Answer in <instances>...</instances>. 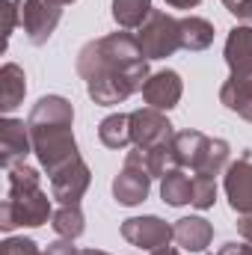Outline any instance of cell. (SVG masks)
Segmentation results:
<instances>
[{
	"instance_id": "20",
	"label": "cell",
	"mask_w": 252,
	"mask_h": 255,
	"mask_svg": "<svg viewBox=\"0 0 252 255\" xmlns=\"http://www.w3.org/2000/svg\"><path fill=\"white\" fill-rule=\"evenodd\" d=\"M98 139L107 145V148H127L133 142L130 136V113H113L107 119H101L98 125Z\"/></svg>"
},
{
	"instance_id": "15",
	"label": "cell",
	"mask_w": 252,
	"mask_h": 255,
	"mask_svg": "<svg viewBox=\"0 0 252 255\" xmlns=\"http://www.w3.org/2000/svg\"><path fill=\"white\" fill-rule=\"evenodd\" d=\"M220 101L226 110L252 122V74H229V80L220 86Z\"/></svg>"
},
{
	"instance_id": "30",
	"label": "cell",
	"mask_w": 252,
	"mask_h": 255,
	"mask_svg": "<svg viewBox=\"0 0 252 255\" xmlns=\"http://www.w3.org/2000/svg\"><path fill=\"white\" fill-rule=\"evenodd\" d=\"M172 9H193V6H199L202 0H166Z\"/></svg>"
},
{
	"instance_id": "8",
	"label": "cell",
	"mask_w": 252,
	"mask_h": 255,
	"mask_svg": "<svg viewBox=\"0 0 252 255\" xmlns=\"http://www.w3.org/2000/svg\"><path fill=\"white\" fill-rule=\"evenodd\" d=\"M48 178H51V196L60 205H80V199L86 196L89 184H92V172H89V166L80 154L71 157L68 163H63Z\"/></svg>"
},
{
	"instance_id": "17",
	"label": "cell",
	"mask_w": 252,
	"mask_h": 255,
	"mask_svg": "<svg viewBox=\"0 0 252 255\" xmlns=\"http://www.w3.org/2000/svg\"><path fill=\"white\" fill-rule=\"evenodd\" d=\"M27 95V74L18 63H3L0 68V110L12 113Z\"/></svg>"
},
{
	"instance_id": "34",
	"label": "cell",
	"mask_w": 252,
	"mask_h": 255,
	"mask_svg": "<svg viewBox=\"0 0 252 255\" xmlns=\"http://www.w3.org/2000/svg\"><path fill=\"white\" fill-rule=\"evenodd\" d=\"M229 3H235V0H223V6H229Z\"/></svg>"
},
{
	"instance_id": "26",
	"label": "cell",
	"mask_w": 252,
	"mask_h": 255,
	"mask_svg": "<svg viewBox=\"0 0 252 255\" xmlns=\"http://www.w3.org/2000/svg\"><path fill=\"white\" fill-rule=\"evenodd\" d=\"M226 9H229L241 24H250L252 27V0H235V3H229Z\"/></svg>"
},
{
	"instance_id": "7",
	"label": "cell",
	"mask_w": 252,
	"mask_h": 255,
	"mask_svg": "<svg viewBox=\"0 0 252 255\" xmlns=\"http://www.w3.org/2000/svg\"><path fill=\"white\" fill-rule=\"evenodd\" d=\"M122 238H125L130 247L136 250H160V247H169V241H175V226H169L166 220L154 217V214H145V217H130L122 223Z\"/></svg>"
},
{
	"instance_id": "11",
	"label": "cell",
	"mask_w": 252,
	"mask_h": 255,
	"mask_svg": "<svg viewBox=\"0 0 252 255\" xmlns=\"http://www.w3.org/2000/svg\"><path fill=\"white\" fill-rule=\"evenodd\" d=\"M130 136H133V148H154V145L172 142L175 130L160 110L139 107L130 113Z\"/></svg>"
},
{
	"instance_id": "27",
	"label": "cell",
	"mask_w": 252,
	"mask_h": 255,
	"mask_svg": "<svg viewBox=\"0 0 252 255\" xmlns=\"http://www.w3.org/2000/svg\"><path fill=\"white\" fill-rule=\"evenodd\" d=\"M80 250L74 247V241H68V238H60V241H54V244H48V250L42 255H77Z\"/></svg>"
},
{
	"instance_id": "25",
	"label": "cell",
	"mask_w": 252,
	"mask_h": 255,
	"mask_svg": "<svg viewBox=\"0 0 252 255\" xmlns=\"http://www.w3.org/2000/svg\"><path fill=\"white\" fill-rule=\"evenodd\" d=\"M15 27H18V9H15V0H3V48L9 45Z\"/></svg>"
},
{
	"instance_id": "18",
	"label": "cell",
	"mask_w": 252,
	"mask_h": 255,
	"mask_svg": "<svg viewBox=\"0 0 252 255\" xmlns=\"http://www.w3.org/2000/svg\"><path fill=\"white\" fill-rule=\"evenodd\" d=\"M160 199L172 208H181L193 202V175L181 166H172L163 178H160Z\"/></svg>"
},
{
	"instance_id": "16",
	"label": "cell",
	"mask_w": 252,
	"mask_h": 255,
	"mask_svg": "<svg viewBox=\"0 0 252 255\" xmlns=\"http://www.w3.org/2000/svg\"><path fill=\"white\" fill-rule=\"evenodd\" d=\"M214 241V226L205 217H181L175 220V244L187 253H205Z\"/></svg>"
},
{
	"instance_id": "13",
	"label": "cell",
	"mask_w": 252,
	"mask_h": 255,
	"mask_svg": "<svg viewBox=\"0 0 252 255\" xmlns=\"http://www.w3.org/2000/svg\"><path fill=\"white\" fill-rule=\"evenodd\" d=\"M181 95H184V80H181V74L172 71V68H160V71H154V74L145 80V86H142V98H145V104L154 107V110H160V113L178 107Z\"/></svg>"
},
{
	"instance_id": "31",
	"label": "cell",
	"mask_w": 252,
	"mask_h": 255,
	"mask_svg": "<svg viewBox=\"0 0 252 255\" xmlns=\"http://www.w3.org/2000/svg\"><path fill=\"white\" fill-rule=\"evenodd\" d=\"M151 255H181V253H178L175 247H160V250H154Z\"/></svg>"
},
{
	"instance_id": "21",
	"label": "cell",
	"mask_w": 252,
	"mask_h": 255,
	"mask_svg": "<svg viewBox=\"0 0 252 255\" xmlns=\"http://www.w3.org/2000/svg\"><path fill=\"white\" fill-rule=\"evenodd\" d=\"M151 12V0H113V21L122 30H139Z\"/></svg>"
},
{
	"instance_id": "1",
	"label": "cell",
	"mask_w": 252,
	"mask_h": 255,
	"mask_svg": "<svg viewBox=\"0 0 252 255\" xmlns=\"http://www.w3.org/2000/svg\"><path fill=\"white\" fill-rule=\"evenodd\" d=\"M77 74L86 80L89 98L101 107L125 104L151 77L148 60L130 33H107L86 42L77 51Z\"/></svg>"
},
{
	"instance_id": "32",
	"label": "cell",
	"mask_w": 252,
	"mask_h": 255,
	"mask_svg": "<svg viewBox=\"0 0 252 255\" xmlns=\"http://www.w3.org/2000/svg\"><path fill=\"white\" fill-rule=\"evenodd\" d=\"M77 255H110V253H104V250H80Z\"/></svg>"
},
{
	"instance_id": "14",
	"label": "cell",
	"mask_w": 252,
	"mask_h": 255,
	"mask_svg": "<svg viewBox=\"0 0 252 255\" xmlns=\"http://www.w3.org/2000/svg\"><path fill=\"white\" fill-rule=\"evenodd\" d=\"M223 57H226V63L232 68V74H252V27L250 24H238V27L229 30Z\"/></svg>"
},
{
	"instance_id": "10",
	"label": "cell",
	"mask_w": 252,
	"mask_h": 255,
	"mask_svg": "<svg viewBox=\"0 0 252 255\" xmlns=\"http://www.w3.org/2000/svg\"><path fill=\"white\" fill-rule=\"evenodd\" d=\"M223 190L235 214H252V151L244 148L235 163L223 172Z\"/></svg>"
},
{
	"instance_id": "29",
	"label": "cell",
	"mask_w": 252,
	"mask_h": 255,
	"mask_svg": "<svg viewBox=\"0 0 252 255\" xmlns=\"http://www.w3.org/2000/svg\"><path fill=\"white\" fill-rule=\"evenodd\" d=\"M238 235L244 241H252V214H238Z\"/></svg>"
},
{
	"instance_id": "9",
	"label": "cell",
	"mask_w": 252,
	"mask_h": 255,
	"mask_svg": "<svg viewBox=\"0 0 252 255\" xmlns=\"http://www.w3.org/2000/svg\"><path fill=\"white\" fill-rule=\"evenodd\" d=\"M148 190H151V175L148 169L136 160L133 151L125 154V166L119 169V175L113 178V199L125 208H133L139 202L148 199Z\"/></svg>"
},
{
	"instance_id": "22",
	"label": "cell",
	"mask_w": 252,
	"mask_h": 255,
	"mask_svg": "<svg viewBox=\"0 0 252 255\" xmlns=\"http://www.w3.org/2000/svg\"><path fill=\"white\" fill-rule=\"evenodd\" d=\"M51 226L60 238H68V241H77L83 232H86V217L80 211V205H60L51 217Z\"/></svg>"
},
{
	"instance_id": "6",
	"label": "cell",
	"mask_w": 252,
	"mask_h": 255,
	"mask_svg": "<svg viewBox=\"0 0 252 255\" xmlns=\"http://www.w3.org/2000/svg\"><path fill=\"white\" fill-rule=\"evenodd\" d=\"M15 9H18V27L24 30L27 42L36 48L48 45L63 18V6H57L54 0H15Z\"/></svg>"
},
{
	"instance_id": "24",
	"label": "cell",
	"mask_w": 252,
	"mask_h": 255,
	"mask_svg": "<svg viewBox=\"0 0 252 255\" xmlns=\"http://www.w3.org/2000/svg\"><path fill=\"white\" fill-rule=\"evenodd\" d=\"M3 255H42L36 241L30 238H6L3 241Z\"/></svg>"
},
{
	"instance_id": "2",
	"label": "cell",
	"mask_w": 252,
	"mask_h": 255,
	"mask_svg": "<svg viewBox=\"0 0 252 255\" xmlns=\"http://www.w3.org/2000/svg\"><path fill=\"white\" fill-rule=\"evenodd\" d=\"M30 136H33V154L39 157L42 169L57 172L63 163H68L71 157H77V139H74V107L71 101L63 95H42L30 116Z\"/></svg>"
},
{
	"instance_id": "5",
	"label": "cell",
	"mask_w": 252,
	"mask_h": 255,
	"mask_svg": "<svg viewBox=\"0 0 252 255\" xmlns=\"http://www.w3.org/2000/svg\"><path fill=\"white\" fill-rule=\"evenodd\" d=\"M136 42H139L145 60H166V57H172L175 51H181V27H178V18L154 9L148 15V21L139 27Z\"/></svg>"
},
{
	"instance_id": "23",
	"label": "cell",
	"mask_w": 252,
	"mask_h": 255,
	"mask_svg": "<svg viewBox=\"0 0 252 255\" xmlns=\"http://www.w3.org/2000/svg\"><path fill=\"white\" fill-rule=\"evenodd\" d=\"M214 202H217V178H211V175H193V208H199V211H208V208H214Z\"/></svg>"
},
{
	"instance_id": "19",
	"label": "cell",
	"mask_w": 252,
	"mask_h": 255,
	"mask_svg": "<svg viewBox=\"0 0 252 255\" xmlns=\"http://www.w3.org/2000/svg\"><path fill=\"white\" fill-rule=\"evenodd\" d=\"M181 27V51H205L214 45V24L199 15H184L178 18Z\"/></svg>"
},
{
	"instance_id": "12",
	"label": "cell",
	"mask_w": 252,
	"mask_h": 255,
	"mask_svg": "<svg viewBox=\"0 0 252 255\" xmlns=\"http://www.w3.org/2000/svg\"><path fill=\"white\" fill-rule=\"evenodd\" d=\"M33 151V136L30 125L21 119H0V166L12 169L15 163H24V157Z\"/></svg>"
},
{
	"instance_id": "33",
	"label": "cell",
	"mask_w": 252,
	"mask_h": 255,
	"mask_svg": "<svg viewBox=\"0 0 252 255\" xmlns=\"http://www.w3.org/2000/svg\"><path fill=\"white\" fill-rule=\"evenodd\" d=\"M57 6H68V3H74V0H54Z\"/></svg>"
},
{
	"instance_id": "28",
	"label": "cell",
	"mask_w": 252,
	"mask_h": 255,
	"mask_svg": "<svg viewBox=\"0 0 252 255\" xmlns=\"http://www.w3.org/2000/svg\"><path fill=\"white\" fill-rule=\"evenodd\" d=\"M217 255H252V241H244V244H238V241H229V244H223Z\"/></svg>"
},
{
	"instance_id": "3",
	"label": "cell",
	"mask_w": 252,
	"mask_h": 255,
	"mask_svg": "<svg viewBox=\"0 0 252 255\" xmlns=\"http://www.w3.org/2000/svg\"><path fill=\"white\" fill-rule=\"evenodd\" d=\"M6 199L0 205V229L9 235L12 229H39L54 217V205L42 190L39 169L27 163H15L6 169Z\"/></svg>"
},
{
	"instance_id": "4",
	"label": "cell",
	"mask_w": 252,
	"mask_h": 255,
	"mask_svg": "<svg viewBox=\"0 0 252 255\" xmlns=\"http://www.w3.org/2000/svg\"><path fill=\"white\" fill-rule=\"evenodd\" d=\"M232 145L220 136H205L202 130H178L172 136V163L193 169V175H223L229 169Z\"/></svg>"
}]
</instances>
